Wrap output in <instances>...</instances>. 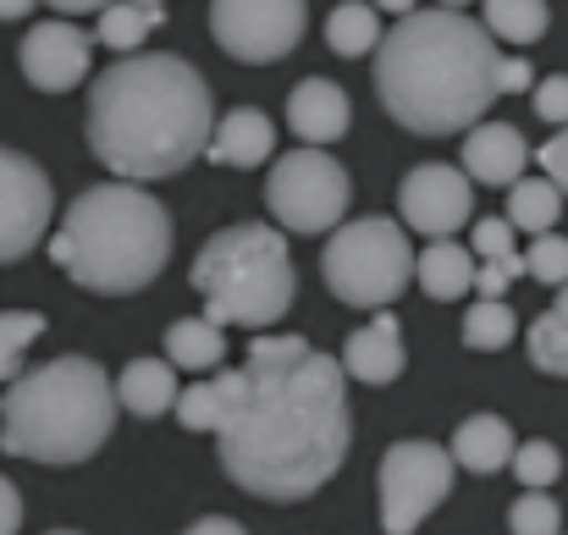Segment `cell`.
<instances>
[{"mask_svg": "<svg viewBox=\"0 0 568 535\" xmlns=\"http://www.w3.org/2000/svg\"><path fill=\"white\" fill-rule=\"evenodd\" d=\"M536 117H541V122H552V128H564V117H568V78L564 72L536 83Z\"/></svg>", "mask_w": 568, "mask_h": 535, "instance_id": "d590c367", "label": "cell"}, {"mask_svg": "<svg viewBox=\"0 0 568 535\" xmlns=\"http://www.w3.org/2000/svg\"><path fill=\"white\" fill-rule=\"evenodd\" d=\"M193 293L204 299V326L226 332V326H276L293 299H298V276H293V254H287V232L243 221L215 232L189 271Z\"/></svg>", "mask_w": 568, "mask_h": 535, "instance_id": "8992f818", "label": "cell"}, {"mask_svg": "<svg viewBox=\"0 0 568 535\" xmlns=\"http://www.w3.org/2000/svg\"><path fill=\"white\" fill-rule=\"evenodd\" d=\"M22 525V497H17V486L0 475V535H17Z\"/></svg>", "mask_w": 568, "mask_h": 535, "instance_id": "f35d334b", "label": "cell"}, {"mask_svg": "<svg viewBox=\"0 0 568 535\" xmlns=\"http://www.w3.org/2000/svg\"><path fill=\"white\" fill-rule=\"evenodd\" d=\"M215 128V94L183 55H122L89 89V150L122 182L178 178Z\"/></svg>", "mask_w": 568, "mask_h": 535, "instance_id": "7a4b0ae2", "label": "cell"}, {"mask_svg": "<svg viewBox=\"0 0 568 535\" xmlns=\"http://www.w3.org/2000/svg\"><path fill=\"white\" fill-rule=\"evenodd\" d=\"M414 282H419L436 304H453V299L469 293V282H475V260H469V249L453 243V238L425 243V254H414Z\"/></svg>", "mask_w": 568, "mask_h": 535, "instance_id": "ffe728a7", "label": "cell"}, {"mask_svg": "<svg viewBox=\"0 0 568 535\" xmlns=\"http://www.w3.org/2000/svg\"><path fill=\"white\" fill-rule=\"evenodd\" d=\"M304 354H310V343H304V337H293V332H282V337L260 332V337L248 343V364H298Z\"/></svg>", "mask_w": 568, "mask_h": 535, "instance_id": "d6a6232c", "label": "cell"}, {"mask_svg": "<svg viewBox=\"0 0 568 535\" xmlns=\"http://www.w3.org/2000/svg\"><path fill=\"white\" fill-rule=\"evenodd\" d=\"M221 359H226V332H215V326H204V321H178L172 332H166V364H178V370H221Z\"/></svg>", "mask_w": 568, "mask_h": 535, "instance_id": "cb8c5ba5", "label": "cell"}, {"mask_svg": "<svg viewBox=\"0 0 568 535\" xmlns=\"http://www.w3.org/2000/svg\"><path fill=\"white\" fill-rule=\"evenodd\" d=\"M381 531L386 535H414L425 525V514H436L453 492V458L436 442H392L381 453Z\"/></svg>", "mask_w": 568, "mask_h": 535, "instance_id": "9c48e42d", "label": "cell"}, {"mask_svg": "<svg viewBox=\"0 0 568 535\" xmlns=\"http://www.w3.org/2000/svg\"><path fill=\"white\" fill-rule=\"evenodd\" d=\"M50 535H78V531H50Z\"/></svg>", "mask_w": 568, "mask_h": 535, "instance_id": "b9f144b4", "label": "cell"}, {"mask_svg": "<svg viewBox=\"0 0 568 535\" xmlns=\"http://www.w3.org/2000/svg\"><path fill=\"white\" fill-rule=\"evenodd\" d=\"M519 271H525V265H519V254H508V260H486V265H475V282H469V287H475L480 299H503V293H508V282H514Z\"/></svg>", "mask_w": 568, "mask_h": 535, "instance_id": "e575fe53", "label": "cell"}, {"mask_svg": "<svg viewBox=\"0 0 568 535\" xmlns=\"http://www.w3.org/2000/svg\"><path fill=\"white\" fill-rule=\"evenodd\" d=\"M44 337V315L39 310H11L0 315V381H17L22 375V359L28 349Z\"/></svg>", "mask_w": 568, "mask_h": 535, "instance_id": "83f0119b", "label": "cell"}, {"mask_svg": "<svg viewBox=\"0 0 568 535\" xmlns=\"http://www.w3.org/2000/svg\"><path fill=\"white\" fill-rule=\"evenodd\" d=\"M464 343L491 354V349H508L514 343V310L503 299H480L469 315H464Z\"/></svg>", "mask_w": 568, "mask_h": 535, "instance_id": "f1b7e54d", "label": "cell"}, {"mask_svg": "<svg viewBox=\"0 0 568 535\" xmlns=\"http://www.w3.org/2000/svg\"><path fill=\"white\" fill-rule=\"evenodd\" d=\"M172 215L150 188L100 182L72 199L67 221L50 232V260L89 293H139L172 260Z\"/></svg>", "mask_w": 568, "mask_h": 535, "instance_id": "277c9868", "label": "cell"}, {"mask_svg": "<svg viewBox=\"0 0 568 535\" xmlns=\"http://www.w3.org/2000/svg\"><path fill=\"white\" fill-rule=\"evenodd\" d=\"M530 83H536L530 61H519V55H503L497 61V94H514V89H530Z\"/></svg>", "mask_w": 568, "mask_h": 535, "instance_id": "74e56055", "label": "cell"}, {"mask_svg": "<svg viewBox=\"0 0 568 535\" xmlns=\"http://www.w3.org/2000/svg\"><path fill=\"white\" fill-rule=\"evenodd\" d=\"M497 61L491 33L458 6H425L397 17L376 44L381 111L425 139L469 133L497 105Z\"/></svg>", "mask_w": 568, "mask_h": 535, "instance_id": "3957f363", "label": "cell"}, {"mask_svg": "<svg viewBox=\"0 0 568 535\" xmlns=\"http://www.w3.org/2000/svg\"><path fill=\"white\" fill-rule=\"evenodd\" d=\"M265 204L276 215V232H337L348 204H354V178L326 155V150H293L271 166L265 182Z\"/></svg>", "mask_w": 568, "mask_h": 535, "instance_id": "ba28073f", "label": "cell"}, {"mask_svg": "<svg viewBox=\"0 0 568 535\" xmlns=\"http://www.w3.org/2000/svg\"><path fill=\"white\" fill-rule=\"evenodd\" d=\"M514 475H519V486L525 492H547V486H558V475H564V453L547 442V436H536V442H525V447H514Z\"/></svg>", "mask_w": 568, "mask_h": 535, "instance_id": "f546056e", "label": "cell"}, {"mask_svg": "<svg viewBox=\"0 0 568 535\" xmlns=\"http://www.w3.org/2000/svg\"><path fill=\"white\" fill-rule=\"evenodd\" d=\"M530 364L541 370V375H568V304H564V287H558V304L552 310H541L536 315V326H530Z\"/></svg>", "mask_w": 568, "mask_h": 535, "instance_id": "484cf974", "label": "cell"}, {"mask_svg": "<svg viewBox=\"0 0 568 535\" xmlns=\"http://www.w3.org/2000/svg\"><path fill=\"white\" fill-rule=\"evenodd\" d=\"M271 150H276V128H271V117L254 111V105L226 111V117L210 128V144H204V155H210L215 166H265Z\"/></svg>", "mask_w": 568, "mask_h": 535, "instance_id": "e0dca14e", "label": "cell"}, {"mask_svg": "<svg viewBox=\"0 0 568 535\" xmlns=\"http://www.w3.org/2000/svg\"><path fill=\"white\" fill-rule=\"evenodd\" d=\"M55 215V193H50V178L17 155V150H0V265L6 260H22L44 226Z\"/></svg>", "mask_w": 568, "mask_h": 535, "instance_id": "7c38bea8", "label": "cell"}, {"mask_svg": "<svg viewBox=\"0 0 568 535\" xmlns=\"http://www.w3.org/2000/svg\"><path fill=\"white\" fill-rule=\"evenodd\" d=\"M243 397V370H215L210 381H193L178 392L172 414L189 425V431H221V420L232 414V403Z\"/></svg>", "mask_w": 568, "mask_h": 535, "instance_id": "44dd1931", "label": "cell"}, {"mask_svg": "<svg viewBox=\"0 0 568 535\" xmlns=\"http://www.w3.org/2000/svg\"><path fill=\"white\" fill-rule=\"evenodd\" d=\"M221 470L265 497L304 503L348 458V375L337 354H310L298 364H243V397L221 420Z\"/></svg>", "mask_w": 568, "mask_h": 535, "instance_id": "6da1fadb", "label": "cell"}, {"mask_svg": "<svg viewBox=\"0 0 568 535\" xmlns=\"http://www.w3.org/2000/svg\"><path fill=\"white\" fill-rule=\"evenodd\" d=\"M183 535H248V531H243L237 519H226V514H204V519H199V525H189Z\"/></svg>", "mask_w": 568, "mask_h": 535, "instance_id": "ab89813d", "label": "cell"}, {"mask_svg": "<svg viewBox=\"0 0 568 535\" xmlns=\"http://www.w3.org/2000/svg\"><path fill=\"white\" fill-rule=\"evenodd\" d=\"M519 265L536 276V282H547V287H564L568 276V243L558 232H541V238H530V249L519 254Z\"/></svg>", "mask_w": 568, "mask_h": 535, "instance_id": "1f68e13d", "label": "cell"}, {"mask_svg": "<svg viewBox=\"0 0 568 535\" xmlns=\"http://www.w3.org/2000/svg\"><path fill=\"white\" fill-rule=\"evenodd\" d=\"M469 210H475V188L469 178L458 172V166H414L403 188H397V226L408 232H419V238H430V243H442V238H453L458 226H469Z\"/></svg>", "mask_w": 568, "mask_h": 535, "instance_id": "8fae6325", "label": "cell"}, {"mask_svg": "<svg viewBox=\"0 0 568 535\" xmlns=\"http://www.w3.org/2000/svg\"><path fill=\"white\" fill-rule=\"evenodd\" d=\"M558 215H564V188H552L547 178H519L508 188V226L514 232H530V238H541V232H552L558 226Z\"/></svg>", "mask_w": 568, "mask_h": 535, "instance_id": "7402d4cb", "label": "cell"}, {"mask_svg": "<svg viewBox=\"0 0 568 535\" xmlns=\"http://www.w3.org/2000/svg\"><path fill=\"white\" fill-rule=\"evenodd\" d=\"M116 403L139 420H161L172 403H178V370L166 359H133L122 375H116Z\"/></svg>", "mask_w": 568, "mask_h": 535, "instance_id": "d6986e66", "label": "cell"}, {"mask_svg": "<svg viewBox=\"0 0 568 535\" xmlns=\"http://www.w3.org/2000/svg\"><path fill=\"white\" fill-rule=\"evenodd\" d=\"M343 375H354V381H365V386H386V381H397L403 375V332H397V321L392 315H376L371 326H359L348 343H343Z\"/></svg>", "mask_w": 568, "mask_h": 535, "instance_id": "2e32d148", "label": "cell"}, {"mask_svg": "<svg viewBox=\"0 0 568 535\" xmlns=\"http://www.w3.org/2000/svg\"><path fill=\"white\" fill-rule=\"evenodd\" d=\"M508 531L514 535H564L558 497H552V492H525V497L508 508Z\"/></svg>", "mask_w": 568, "mask_h": 535, "instance_id": "4dcf8cb0", "label": "cell"}, {"mask_svg": "<svg viewBox=\"0 0 568 535\" xmlns=\"http://www.w3.org/2000/svg\"><path fill=\"white\" fill-rule=\"evenodd\" d=\"M536 161H541V172H547V182H552V188H564V182H568V144H564V133H558V139H547V144L536 150Z\"/></svg>", "mask_w": 568, "mask_h": 535, "instance_id": "8d00e7d4", "label": "cell"}, {"mask_svg": "<svg viewBox=\"0 0 568 535\" xmlns=\"http://www.w3.org/2000/svg\"><path fill=\"white\" fill-rule=\"evenodd\" d=\"M166 22V6L155 0H128V6H100V22H94V39L111 44V50H133Z\"/></svg>", "mask_w": 568, "mask_h": 535, "instance_id": "603a6c76", "label": "cell"}, {"mask_svg": "<svg viewBox=\"0 0 568 535\" xmlns=\"http://www.w3.org/2000/svg\"><path fill=\"white\" fill-rule=\"evenodd\" d=\"M17 17H28V0H0V22H17Z\"/></svg>", "mask_w": 568, "mask_h": 535, "instance_id": "60d3db41", "label": "cell"}, {"mask_svg": "<svg viewBox=\"0 0 568 535\" xmlns=\"http://www.w3.org/2000/svg\"><path fill=\"white\" fill-rule=\"evenodd\" d=\"M116 425L111 375L94 359H50L11 381L0 403V453L33 464H83Z\"/></svg>", "mask_w": 568, "mask_h": 535, "instance_id": "5b68a950", "label": "cell"}, {"mask_svg": "<svg viewBox=\"0 0 568 535\" xmlns=\"http://www.w3.org/2000/svg\"><path fill=\"white\" fill-rule=\"evenodd\" d=\"M321 276L326 287L354 304V310H381L414 282V243L397 221L386 215H359L343 221L326 249H321Z\"/></svg>", "mask_w": 568, "mask_h": 535, "instance_id": "52a82bcc", "label": "cell"}, {"mask_svg": "<svg viewBox=\"0 0 568 535\" xmlns=\"http://www.w3.org/2000/svg\"><path fill=\"white\" fill-rule=\"evenodd\" d=\"M287 122L293 133L304 139V150H326L348 133L354 122V105H348V89H337L332 78H304L293 94H287Z\"/></svg>", "mask_w": 568, "mask_h": 535, "instance_id": "5bb4252c", "label": "cell"}, {"mask_svg": "<svg viewBox=\"0 0 568 535\" xmlns=\"http://www.w3.org/2000/svg\"><path fill=\"white\" fill-rule=\"evenodd\" d=\"M94 67V39L78 28V22H33L28 39H22V78L44 94H67L72 83H83Z\"/></svg>", "mask_w": 568, "mask_h": 535, "instance_id": "4fadbf2b", "label": "cell"}, {"mask_svg": "<svg viewBox=\"0 0 568 535\" xmlns=\"http://www.w3.org/2000/svg\"><path fill=\"white\" fill-rule=\"evenodd\" d=\"M469 243H475L480 260H508V254H514V226H508L503 215H486V221H475Z\"/></svg>", "mask_w": 568, "mask_h": 535, "instance_id": "836d02e7", "label": "cell"}, {"mask_svg": "<svg viewBox=\"0 0 568 535\" xmlns=\"http://www.w3.org/2000/svg\"><path fill=\"white\" fill-rule=\"evenodd\" d=\"M447 458H453V470L497 475V470L514 458V431H508V420H497V414H469V420L453 431Z\"/></svg>", "mask_w": 568, "mask_h": 535, "instance_id": "ac0fdd59", "label": "cell"}, {"mask_svg": "<svg viewBox=\"0 0 568 535\" xmlns=\"http://www.w3.org/2000/svg\"><path fill=\"white\" fill-rule=\"evenodd\" d=\"M210 33L232 61L271 67L287 50H298V39L310 33V6L304 0H215Z\"/></svg>", "mask_w": 568, "mask_h": 535, "instance_id": "30bf717a", "label": "cell"}, {"mask_svg": "<svg viewBox=\"0 0 568 535\" xmlns=\"http://www.w3.org/2000/svg\"><path fill=\"white\" fill-rule=\"evenodd\" d=\"M480 28L491 33V44H497V39H508V44H536V39L547 33V6H541V0H486Z\"/></svg>", "mask_w": 568, "mask_h": 535, "instance_id": "d4e9b609", "label": "cell"}, {"mask_svg": "<svg viewBox=\"0 0 568 535\" xmlns=\"http://www.w3.org/2000/svg\"><path fill=\"white\" fill-rule=\"evenodd\" d=\"M326 44L337 55H371L381 44V17L376 6H337L326 17Z\"/></svg>", "mask_w": 568, "mask_h": 535, "instance_id": "4316f807", "label": "cell"}, {"mask_svg": "<svg viewBox=\"0 0 568 535\" xmlns=\"http://www.w3.org/2000/svg\"><path fill=\"white\" fill-rule=\"evenodd\" d=\"M525 161H530V144L514 122H475L469 139H464V178L475 182L514 188L525 178Z\"/></svg>", "mask_w": 568, "mask_h": 535, "instance_id": "9a60e30c", "label": "cell"}]
</instances>
